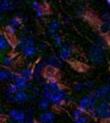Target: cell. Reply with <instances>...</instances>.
Here are the masks:
<instances>
[{
  "label": "cell",
  "mask_w": 110,
  "mask_h": 123,
  "mask_svg": "<svg viewBox=\"0 0 110 123\" xmlns=\"http://www.w3.org/2000/svg\"><path fill=\"white\" fill-rule=\"evenodd\" d=\"M18 73L28 81H31L34 78V70L31 68H23L20 71H18Z\"/></svg>",
  "instance_id": "11"
},
{
  "label": "cell",
  "mask_w": 110,
  "mask_h": 123,
  "mask_svg": "<svg viewBox=\"0 0 110 123\" xmlns=\"http://www.w3.org/2000/svg\"><path fill=\"white\" fill-rule=\"evenodd\" d=\"M73 49L70 45L68 44H64L63 47L60 49V53H59V59L62 61H68L72 55Z\"/></svg>",
  "instance_id": "7"
},
{
  "label": "cell",
  "mask_w": 110,
  "mask_h": 123,
  "mask_svg": "<svg viewBox=\"0 0 110 123\" xmlns=\"http://www.w3.org/2000/svg\"><path fill=\"white\" fill-rule=\"evenodd\" d=\"M5 30H6V32L9 34V35H14V34L17 33V29H14L13 27H11L9 25H7L5 27Z\"/></svg>",
  "instance_id": "20"
},
{
  "label": "cell",
  "mask_w": 110,
  "mask_h": 123,
  "mask_svg": "<svg viewBox=\"0 0 110 123\" xmlns=\"http://www.w3.org/2000/svg\"><path fill=\"white\" fill-rule=\"evenodd\" d=\"M61 28V22L59 21H52L48 24V35H51L52 37H55L56 35H58V30Z\"/></svg>",
  "instance_id": "10"
},
{
  "label": "cell",
  "mask_w": 110,
  "mask_h": 123,
  "mask_svg": "<svg viewBox=\"0 0 110 123\" xmlns=\"http://www.w3.org/2000/svg\"><path fill=\"white\" fill-rule=\"evenodd\" d=\"M31 98H32V95L28 94L26 91H23V90H18L17 93L14 94L16 104H18V105H25Z\"/></svg>",
  "instance_id": "6"
},
{
  "label": "cell",
  "mask_w": 110,
  "mask_h": 123,
  "mask_svg": "<svg viewBox=\"0 0 110 123\" xmlns=\"http://www.w3.org/2000/svg\"><path fill=\"white\" fill-rule=\"evenodd\" d=\"M40 48L41 49H42V50H45V49H46V45H45V44H40Z\"/></svg>",
  "instance_id": "24"
},
{
  "label": "cell",
  "mask_w": 110,
  "mask_h": 123,
  "mask_svg": "<svg viewBox=\"0 0 110 123\" xmlns=\"http://www.w3.org/2000/svg\"><path fill=\"white\" fill-rule=\"evenodd\" d=\"M16 3L10 1V0H3L0 1V13L5 12V11H9L16 8Z\"/></svg>",
  "instance_id": "9"
},
{
  "label": "cell",
  "mask_w": 110,
  "mask_h": 123,
  "mask_svg": "<svg viewBox=\"0 0 110 123\" xmlns=\"http://www.w3.org/2000/svg\"><path fill=\"white\" fill-rule=\"evenodd\" d=\"M18 91V87L14 83H9L7 85L6 89H5V93H8V94H16Z\"/></svg>",
  "instance_id": "16"
},
{
  "label": "cell",
  "mask_w": 110,
  "mask_h": 123,
  "mask_svg": "<svg viewBox=\"0 0 110 123\" xmlns=\"http://www.w3.org/2000/svg\"><path fill=\"white\" fill-rule=\"evenodd\" d=\"M35 123H38V122H37V121H36V122H35Z\"/></svg>",
  "instance_id": "27"
},
{
  "label": "cell",
  "mask_w": 110,
  "mask_h": 123,
  "mask_svg": "<svg viewBox=\"0 0 110 123\" xmlns=\"http://www.w3.org/2000/svg\"><path fill=\"white\" fill-rule=\"evenodd\" d=\"M10 75H11L10 69L0 68V81H7V80H10Z\"/></svg>",
  "instance_id": "13"
},
{
  "label": "cell",
  "mask_w": 110,
  "mask_h": 123,
  "mask_svg": "<svg viewBox=\"0 0 110 123\" xmlns=\"http://www.w3.org/2000/svg\"><path fill=\"white\" fill-rule=\"evenodd\" d=\"M55 119L56 114L54 111H45L36 117V121L38 123H54Z\"/></svg>",
  "instance_id": "4"
},
{
  "label": "cell",
  "mask_w": 110,
  "mask_h": 123,
  "mask_svg": "<svg viewBox=\"0 0 110 123\" xmlns=\"http://www.w3.org/2000/svg\"><path fill=\"white\" fill-rule=\"evenodd\" d=\"M2 65L4 66L6 69L10 68L13 65V57L11 55H5L2 57Z\"/></svg>",
  "instance_id": "15"
},
{
  "label": "cell",
  "mask_w": 110,
  "mask_h": 123,
  "mask_svg": "<svg viewBox=\"0 0 110 123\" xmlns=\"http://www.w3.org/2000/svg\"><path fill=\"white\" fill-rule=\"evenodd\" d=\"M107 4H108V5L110 6V1H107Z\"/></svg>",
  "instance_id": "26"
},
{
  "label": "cell",
  "mask_w": 110,
  "mask_h": 123,
  "mask_svg": "<svg viewBox=\"0 0 110 123\" xmlns=\"http://www.w3.org/2000/svg\"><path fill=\"white\" fill-rule=\"evenodd\" d=\"M9 123H25V121H13V120H11V119L9 118Z\"/></svg>",
  "instance_id": "23"
},
{
  "label": "cell",
  "mask_w": 110,
  "mask_h": 123,
  "mask_svg": "<svg viewBox=\"0 0 110 123\" xmlns=\"http://www.w3.org/2000/svg\"><path fill=\"white\" fill-rule=\"evenodd\" d=\"M54 38V44L56 47H58V48H62L63 47V39H62V37H61L60 35H56L55 37H52Z\"/></svg>",
  "instance_id": "18"
},
{
  "label": "cell",
  "mask_w": 110,
  "mask_h": 123,
  "mask_svg": "<svg viewBox=\"0 0 110 123\" xmlns=\"http://www.w3.org/2000/svg\"><path fill=\"white\" fill-rule=\"evenodd\" d=\"M37 108L40 110V111H43V112H45V111H48V109L51 108V103L47 101L46 98H40L38 101V104H37Z\"/></svg>",
  "instance_id": "12"
},
{
  "label": "cell",
  "mask_w": 110,
  "mask_h": 123,
  "mask_svg": "<svg viewBox=\"0 0 110 123\" xmlns=\"http://www.w3.org/2000/svg\"><path fill=\"white\" fill-rule=\"evenodd\" d=\"M17 47H18L19 50H20L23 53V55L26 56V57H29V59L36 56L37 53H38V48H37L36 46L27 45L26 43H24V42H23L21 39L18 40V42H17Z\"/></svg>",
  "instance_id": "1"
},
{
  "label": "cell",
  "mask_w": 110,
  "mask_h": 123,
  "mask_svg": "<svg viewBox=\"0 0 110 123\" xmlns=\"http://www.w3.org/2000/svg\"><path fill=\"white\" fill-rule=\"evenodd\" d=\"M83 84H84V87L93 88V86L95 85V82H94V81H86V82H84Z\"/></svg>",
  "instance_id": "22"
},
{
  "label": "cell",
  "mask_w": 110,
  "mask_h": 123,
  "mask_svg": "<svg viewBox=\"0 0 110 123\" xmlns=\"http://www.w3.org/2000/svg\"><path fill=\"white\" fill-rule=\"evenodd\" d=\"M83 88H84V84L83 83H76L74 85V87H73V89L75 90V91H77V92H79V91H81Z\"/></svg>",
  "instance_id": "21"
},
{
  "label": "cell",
  "mask_w": 110,
  "mask_h": 123,
  "mask_svg": "<svg viewBox=\"0 0 110 123\" xmlns=\"http://www.w3.org/2000/svg\"><path fill=\"white\" fill-rule=\"evenodd\" d=\"M13 48V44L4 34H0V53L6 52Z\"/></svg>",
  "instance_id": "8"
},
{
  "label": "cell",
  "mask_w": 110,
  "mask_h": 123,
  "mask_svg": "<svg viewBox=\"0 0 110 123\" xmlns=\"http://www.w3.org/2000/svg\"><path fill=\"white\" fill-rule=\"evenodd\" d=\"M91 123H100V122H98V121H93V122H91Z\"/></svg>",
  "instance_id": "25"
},
{
  "label": "cell",
  "mask_w": 110,
  "mask_h": 123,
  "mask_svg": "<svg viewBox=\"0 0 110 123\" xmlns=\"http://www.w3.org/2000/svg\"><path fill=\"white\" fill-rule=\"evenodd\" d=\"M92 94L98 99H103L107 101L110 98V85H104L98 88L97 90L92 91Z\"/></svg>",
  "instance_id": "3"
},
{
  "label": "cell",
  "mask_w": 110,
  "mask_h": 123,
  "mask_svg": "<svg viewBox=\"0 0 110 123\" xmlns=\"http://www.w3.org/2000/svg\"><path fill=\"white\" fill-rule=\"evenodd\" d=\"M9 118L13 121H25L27 119V113L19 109H11L9 111Z\"/></svg>",
  "instance_id": "5"
},
{
  "label": "cell",
  "mask_w": 110,
  "mask_h": 123,
  "mask_svg": "<svg viewBox=\"0 0 110 123\" xmlns=\"http://www.w3.org/2000/svg\"><path fill=\"white\" fill-rule=\"evenodd\" d=\"M22 24H23V21H22L21 17H19V15H16V17H13V18H10L8 25L11 26V27H13L14 29L18 30V28H19V27H21Z\"/></svg>",
  "instance_id": "14"
},
{
  "label": "cell",
  "mask_w": 110,
  "mask_h": 123,
  "mask_svg": "<svg viewBox=\"0 0 110 123\" xmlns=\"http://www.w3.org/2000/svg\"><path fill=\"white\" fill-rule=\"evenodd\" d=\"M84 114H85L84 111H82L81 109H79V108H76V109L72 112V118H73V120H76V119L83 116Z\"/></svg>",
  "instance_id": "17"
},
{
  "label": "cell",
  "mask_w": 110,
  "mask_h": 123,
  "mask_svg": "<svg viewBox=\"0 0 110 123\" xmlns=\"http://www.w3.org/2000/svg\"><path fill=\"white\" fill-rule=\"evenodd\" d=\"M10 80L13 81V83H14L18 87V90H23L26 91L30 86V82L28 80H26L25 78L19 74L17 71H13L11 70V75H10Z\"/></svg>",
  "instance_id": "2"
},
{
  "label": "cell",
  "mask_w": 110,
  "mask_h": 123,
  "mask_svg": "<svg viewBox=\"0 0 110 123\" xmlns=\"http://www.w3.org/2000/svg\"><path fill=\"white\" fill-rule=\"evenodd\" d=\"M90 122V117L86 116V115H83L80 118L74 120V123H89Z\"/></svg>",
  "instance_id": "19"
}]
</instances>
